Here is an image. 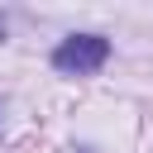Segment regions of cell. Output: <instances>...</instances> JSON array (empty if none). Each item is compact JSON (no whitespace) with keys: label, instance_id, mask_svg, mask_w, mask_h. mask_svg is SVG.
<instances>
[{"label":"cell","instance_id":"1","mask_svg":"<svg viewBox=\"0 0 153 153\" xmlns=\"http://www.w3.org/2000/svg\"><path fill=\"white\" fill-rule=\"evenodd\" d=\"M105 57H110V43H105L100 33H76V38H62V43H57L53 67L67 72V76H91V72L105 67Z\"/></svg>","mask_w":153,"mask_h":153},{"label":"cell","instance_id":"2","mask_svg":"<svg viewBox=\"0 0 153 153\" xmlns=\"http://www.w3.org/2000/svg\"><path fill=\"white\" fill-rule=\"evenodd\" d=\"M0 38H5V19H0Z\"/></svg>","mask_w":153,"mask_h":153}]
</instances>
